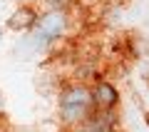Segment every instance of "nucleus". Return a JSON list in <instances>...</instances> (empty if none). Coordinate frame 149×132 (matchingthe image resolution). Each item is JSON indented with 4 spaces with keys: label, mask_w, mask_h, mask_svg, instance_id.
<instances>
[{
    "label": "nucleus",
    "mask_w": 149,
    "mask_h": 132,
    "mask_svg": "<svg viewBox=\"0 0 149 132\" xmlns=\"http://www.w3.org/2000/svg\"><path fill=\"white\" fill-rule=\"evenodd\" d=\"M92 100H95V105L100 107V110H112V107L119 102V92L117 87L112 82H100L92 90Z\"/></svg>",
    "instance_id": "obj_3"
},
{
    "label": "nucleus",
    "mask_w": 149,
    "mask_h": 132,
    "mask_svg": "<svg viewBox=\"0 0 149 132\" xmlns=\"http://www.w3.org/2000/svg\"><path fill=\"white\" fill-rule=\"evenodd\" d=\"M45 3H47L50 10H67L72 5V0H45Z\"/></svg>",
    "instance_id": "obj_5"
},
{
    "label": "nucleus",
    "mask_w": 149,
    "mask_h": 132,
    "mask_svg": "<svg viewBox=\"0 0 149 132\" xmlns=\"http://www.w3.org/2000/svg\"><path fill=\"white\" fill-rule=\"evenodd\" d=\"M0 105H3V97H0Z\"/></svg>",
    "instance_id": "obj_6"
},
{
    "label": "nucleus",
    "mask_w": 149,
    "mask_h": 132,
    "mask_svg": "<svg viewBox=\"0 0 149 132\" xmlns=\"http://www.w3.org/2000/svg\"><path fill=\"white\" fill-rule=\"evenodd\" d=\"M65 30H67L65 10H50V13H45V15H40L37 22H35V37H37V40H42V42L57 40Z\"/></svg>",
    "instance_id": "obj_2"
},
{
    "label": "nucleus",
    "mask_w": 149,
    "mask_h": 132,
    "mask_svg": "<svg viewBox=\"0 0 149 132\" xmlns=\"http://www.w3.org/2000/svg\"><path fill=\"white\" fill-rule=\"evenodd\" d=\"M35 22H37V13L32 10L30 5H20L10 18H8V27L15 30V32L30 30V27H35Z\"/></svg>",
    "instance_id": "obj_4"
},
{
    "label": "nucleus",
    "mask_w": 149,
    "mask_h": 132,
    "mask_svg": "<svg viewBox=\"0 0 149 132\" xmlns=\"http://www.w3.org/2000/svg\"><path fill=\"white\" fill-rule=\"evenodd\" d=\"M92 92L85 87H67V90L60 95V115L67 125H77L87 117L92 105Z\"/></svg>",
    "instance_id": "obj_1"
}]
</instances>
